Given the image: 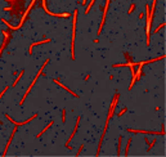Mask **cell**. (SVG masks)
Listing matches in <instances>:
<instances>
[{"instance_id": "1", "label": "cell", "mask_w": 166, "mask_h": 157, "mask_svg": "<svg viewBox=\"0 0 166 157\" xmlns=\"http://www.w3.org/2000/svg\"><path fill=\"white\" fill-rule=\"evenodd\" d=\"M76 18L77 10L73 12V22H72V40H71V58L75 59V32H76Z\"/></svg>"}, {"instance_id": "2", "label": "cell", "mask_w": 166, "mask_h": 157, "mask_svg": "<svg viewBox=\"0 0 166 157\" xmlns=\"http://www.w3.org/2000/svg\"><path fill=\"white\" fill-rule=\"evenodd\" d=\"M48 62H49V59H47V61H45V62H44V64H43V66H41V68H40V70H39V72H37V75H36V76H35V78H34V80H32V83H31V85H30V86H28V89H27V92H26V93H25V95H23V97H22V99H21V102H19V104H22V103H23V102H25V99H26V97H27V94H28V93H30V90H31V88H32V86H34V84H35V83H36V80H37V77H39V76H40V75H41V71H43V70H44V67H45V66H47V64H48Z\"/></svg>"}, {"instance_id": "3", "label": "cell", "mask_w": 166, "mask_h": 157, "mask_svg": "<svg viewBox=\"0 0 166 157\" xmlns=\"http://www.w3.org/2000/svg\"><path fill=\"white\" fill-rule=\"evenodd\" d=\"M5 116H7V119H8V120H9L10 122H12V124H14V125H17V126H21V125H25V124H27V122H30L31 120H34V119H35V117H36L37 115H34V116H31V117H30L28 120H26V121H22V122H17V121H14L13 119H10V116H8V115H5Z\"/></svg>"}, {"instance_id": "4", "label": "cell", "mask_w": 166, "mask_h": 157, "mask_svg": "<svg viewBox=\"0 0 166 157\" xmlns=\"http://www.w3.org/2000/svg\"><path fill=\"white\" fill-rule=\"evenodd\" d=\"M108 5H109V0H107V3H106V8H104V12H103V17H102V23H101V27H99L98 30V35L101 33L102 31V27H103V23H104V19H106V13H107V10H108Z\"/></svg>"}, {"instance_id": "5", "label": "cell", "mask_w": 166, "mask_h": 157, "mask_svg": "<svg viewBox=\"0 0 166 157\" xmlns=\"http://www.w3.org/2000/svg\"><path fill=\"white\" fill-rule=\"evenodd\" d=\"M54 83H55V84H57V85H59V86H61V88H63V89H64V90H66V92H68V93H70V94H72V95H73V97H76V98H77V97H79V95H77V94H76V93H75V92H72V90H70V89H68V88H67V86H66V85H63V84H62V83H59V81H58V80H54Z\"/></svg>"}, {"instance_id": "6", "label": "cell", "mask_w": 166, "mask_h": 157, "mask_svg": "<svg viewBox=\"0 0 166 157\" xmlns=\"http://www.w3.org/2000/svg\"><path fill=\"white\" fill-rule=\"evenodd\" d=\"M79 122H80V117H77V120H76V125H75V129H73V131H72V134H71V137L68 138V140L66 142V147H68V143L72 140V138H73V135H75V133H76V130H77V126H79Z\"/></svg>"}, {"instance_id": "7", "label": "cell", "mask_w": 166, "mask_h": 157, "mask_svg": "<svg viewBox=\"0 0 166 157\" xmlns=\"http://www.w3.org/2000/svg\"><path fill=\"white\" fill-rule=\"evenodd\" d=\"M49 41H50V39H45V40L36 41V43H34V44H31V45H30V49H28V53H30V54L32 53V48H34L35 45H40V44H47V43H49Z\"/></svg>"}, {"instance_id": "8", "label": "cell", "mask_w": 166, "mask_h": 157, "mask_svg": "<svg viewBox=\"0 0 166 157\" xmlns=\"http://www.w3.org/2000/svg\"><path fill=\"white\" fill-rule=\"evenodd\" d=\"M52 125H53V121H50L49 124H48V125H47L45 128H44V129H43V130H41V131H40V133L37 134V135H36V138H40V137H41V134H44V133H45V131H47V130H48V129H49V128L52 126Z\"/></svg>"}, {"instance_id": "9", "label": "cell", "mask_w": 166, "mask_h": 157, "mask_svg": "<svg viewBox=\"0 0 166 157\" xmlns=\"http://www.w3.org/2000/svg\"><path fill=\"white\" fill-rule=\"evenodd\" d=\"M23 73H25V71L22 70V71H21V73H19V75H18V77H17V80H14V83H13V85H12V86H16V85H17V83L21 80V77H22V75H23Z\"/></svg>"}, {"instance_id": "10", "label": "cell", "mask_w": 166, "mask_h": 157, "mask_svg": "<svg viewBox=\"0 0 166 157\" xmlns=\"http://www.w3.org/2000/svg\"><path fill=\"white\" fill-rule=\"evenodd\" d=\"M7 43H8V36L5 37V40H4V43H3V45H2V48H0V54H2V52H3V49H4V47L7 45Z\"/></svg>"}, {"instance_id": "11", "label": "cell", "mask_w": 166, "mask_h": 157, "mask_svg": "<svg viewBox=\"0 0 166 157\" xmlns=\"http://www.w3.org/2000/svg\"><path fill=\"white\" fill-rule=\"evenodd\" d=\"M66 121V109H62V122Z\"/></svg>"}, {"instance_id": "12", "label": "cell", "mask_w": 166, "mask_h": 157, "mask_svg": "<svg viewBox=\"0 0 166 157\" xmlns=\"http://www.w3.org/2000/svg\"><path fill=\"white\" fill-rule=\"evenodd\" d=\"M134 8H135L134 5H131V7H130V9H129V13H131V12H133V9H134Z\"/></svg>"}]
</instances>
